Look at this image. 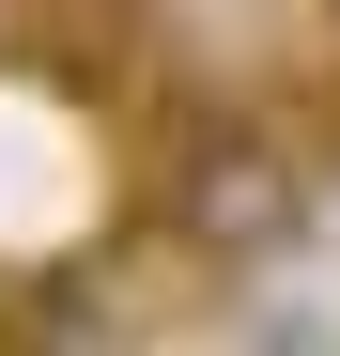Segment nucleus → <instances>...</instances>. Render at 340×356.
I'll use <instances>...</instances> for the list:
<instances>
[{"label":"nucleus","instance_id":"f257e3e1","mask_svg":"<svg viewBox=\"0 0 340 356\" xmlns=\"http://www.w3.org/2000/svg\"><path fill=\"white\" fill-rule=\"evenodd\" d=\"M124 170H139V232L170 264H201V279H248V264H278L325 217L309 124H278L248 93H201V78L170 93L155 124H124Z\"/></svg>","mask_w":340,"mask_h":356}]
</instances>
